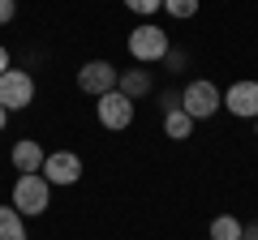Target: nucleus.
I'll return each instance as SVG.
<instances>
[{
  "label": "nucleus",
  "instance_id": "5",
  "mask_svg": "<svg viewBox=\"0 0 258 240\" xmlns=\"http://www.w3.org/2000/svg\"><path fill=\"white\" fill-rule=\"evenodd\" d=\"M116 77H120V69L112 65V60H86V65L78 69V90L99 99V94L116 90Z\"/></svg>",
  "mask_w": 258,
  "mask_h": 240
},
{
  "label": "nucleus",
  "instance_id": "9",
  "mask_svg": "<svg viewBox=\"0 0 258 240\" xmlns=\"http://www.w3.org/2000/svg\"><path fill=\"white\" fill-rule=\"evenodd\" d=\"M13 167H18V172H39V167H43V146L30 142V138H22L18 146H13Z\"/></svg>",
  "mask_w": 258,
  "mask_h": 240
},
{
  "label": "nucleus",
  "instance_id": "17",
  "mask_svg": "<svg viewBox=\"0 0 258 240\" xmlns=\"http://www.w3.org/2000/svg\"><path fill=\"white\" fill-rule=\"evenodd\" d=\"M241 240H258V219L249 223V227H241Z\"/></svg>",
  "mask_w": 258,
  "mask_h": 240
},
{
  "label": "nucleus",
  "instance_id": "19",
  "mask_svg": "<svg viewBox=\"0 0 258 240\" xmlns=\"http://www.w3.org/2000/svg\"><path fill=\"white\" fill-rule=\"evenodd\" d=\"M5 125H9V111H5V107H0V133H5Z\"/></svg>",
  "mask_w": 258,
  "mask_h": 240
},
{
  "label": "nucleus",
  "instance_id": "16",
  "mask_svg": "<svg viewBox=\"0 0 258 240\" xmlns=\"http://www.w3.org/2000/svg\"><path fill=\"white\" fill-rule=\"evenodd\" d=\"M13 13H18V0H0V26L13 22Z\"/></svg>",
  "mask_w": 258,
  "mask_h": 240
},
{
  "label": "nucleus",
  "instance_id": "14",
  "mask_svg": "<svg viewBox=\"0 0 258 240\" xmlns=\"http://www.w3.org/2000/svg\"><path fill=\"white\" fill-rule=\"evenodd\" d=\"M164 9L172 13L176 22H185V18H194V13H198V0H164Z\"/></svg>",
  "mask_w": 258,
  "mask_h": 240
},
{
  "label": "nucleus",
  "instance_id": "13",
  "mask_svg": "<svg viewBox=\"0 0 258 240\" xmlns=\"http://www.w3.org/2000/svg\"><path fill=\"white\" fill-rule=\"evenodd\" d=\"M211 240H241V219H232V214L211 219Z\"/></svg>",
  "mask_w": 258,
  "mask_h": 240
},
{
  "label": "nucleus",
  "instance_id": "8",
  "mask_svg": "<svg viewBox=\"0 0 258 240\" xmlns=\"http://www.w3.org/2000/svg\"><path fill=\"white\" fill-rule=\"evenodd\" d=\"M224 107L241 120H254L258 116V82H237L224 90Z\"/></svg>",
  "mask_w": 258,
  "mask_h": 240
},
{
  "label": "nucleus",
  "instance_id": "3",
  "mask_svg": "<svg viewBox=\"0 0 258 240\" xmlns=\"http://www.w3.org/2000/svg\"><path fill=\"white\" fill-rule=\"evenodd\" d=\"M168 35L159 26H151V22H142V26L129 30V56L138 60V65H155V60H164L168 56Z\"/></svg>",
  "mask_w": 258,
  "mask_h": 240
},
{
  "label": "nucleus",
  "instance_id": "20",
  "mask_svg": "<svg viewBox=\"0 0 258 240\" xmlns=\"http://www.w3.org/2000/svg\"><path fill=\"white\" fill-rule=\"evenodd\" d=\"M254 138H258V116H254Z\"/></svg>",
  "mask_w": 258,
  "mask_h": 240
},
{
  "label": "nucleus",
  "instance_id": "12",
  "mask_svg": "<svg viewBox=\"0 0 258 240\" xmlns=\"http://www.w3.org/2000/svg\"><path fill=\"white\" fill-rule=\"evenodd\" d=\"M164 133H168V138H172V142H185V138H189V133H194V120L185 116L181 107H172V111H168V116H164Z\"/></svg>",
  "mask_w": 258,
  "mask_h": 240
},
{
  "label": "nucleus",
  "instance_id": "6",
  "mask_svg": "<svg viewBox=\"0 0 258 240\" xmlns=\"http://www.w3.org/2000/svg\"><path fill=\"white\" fill-rule=\"evenodd\" d=\"M95 116H99L103 129H129L134 125V99H125L120 90H108L95 103Z\"/></svg>",
  "mask_w": 258,
  "mask_h": 240
},
{
  "label": "nucleus",
  "instance_id": "18",
  "mask_svg": "<svg viewBox=\"0 0 258 240\" xmlns=\"http://www.w3.org/2000/svg\"><path fill=\"white\" fill-rule=\"evenodd\" d=\"M5 69H9V52H5V47H0V73H5Z\"/></svg>",
  "mask_w": 258,
  "mask_h": 240
},
{
  "label": "nucleus",
  "instance_id": "2",
  "mask_svg": "<svg viewBox=\"0 0 258 240\" xmlns=\"http://www.w3.org/2000/svg\"><path fill=\"white\" fill-rule=\"evenodd\" d=\"M220 107H224V90H220L215 82L198 77V82L185 86V94H181V111H185L189 120H211Z\"/></svg>",
  "mask_w": 258,
  "mask_h": 240
},
{
  "label": "nucleus",
  "instance_id": "11",
  "mask_svg": "<svg viewBox=\"0 0 258 240\" xmlns=\"http://www.w3.org/2000/svg\"><path fill=\"white\" fill-rule=\"evenodd\" d=\"M0 240H26V223L13 206H0Z\"/></svg>",
  "mask_w": 258,
  "mask_h": 240
},
{
  "label": "nucleus",
  "instance_id": "1",
  "mask_svg": "<svg viewBox=\"0 0 258 240\" xmlns=\"http://www.w3.org/2000/svg\"><path fill=\"white\" fill-rule=\"evenodd\" d=\"M47 206H52V185L39 172H22L13 185V210L26 219V214H43Z\"/></svg>",
  "mask_w": 258,
  "mask_h": 240
},
{
  "label": "nucleus",
  "instance_id": "15",
  "mask_svg": "<svg viewBox=\"0 0 258 240\" xmlns=\"http://www.w3.org/2000/svg\"><path fill=\"white\" fill-rule=\"evenodd\" d=\"M125 5H129L134 13H138V18H151V13H159V9H164V0H125Z\"/></svg>",
  "mask_w": 258,
  "mask_h": 240
},
{
  "label": "nucleus",
  "instance_id": "10",
  "mask_svg": "<svg viewBox=\"0 0 258 240\" xmlns=\"http://www.w3.org/2000/svg\"><path fill=\"white\" fill-rule=\"evenodd\" d=\"M116 90L125 94V99H142V94L151 90V77H147V69H125V73L116 77Z\"/></svg>",
  "mask_w": 258,
  "mask_h": 240
},
{
  "label": "nucleus",
  "instance_id": "7",
  "mask_svg": "<svg viewBox=\"0 0 258 240\" xmlns=\"http://www.w3.org/2000/svg\"><path fill=\"white\" fill-rule=\"evenodd\" d=\"M47 185H78V176H82V159L74 150H56V155H43V167H39Z\"/></svg>",
  "mask_w": 258,
  "mask_h": 240
},
{
  "label": "nucleus",
  "instance_id": "4",
  "mask_svg": "<svg viewBox=\"0 0 258 240\" xmlns=\"http://www.w3.org/2000/svg\"><path fill=\"white\" fill-rule=\"evenodd\" d=\"M35 103V77L26 69H5L0 73V107L5 111H22Z\"/></svg>",
  "mask_w": 258,
  "mask_h": 240
}]
</instances>
